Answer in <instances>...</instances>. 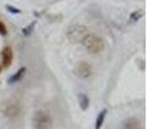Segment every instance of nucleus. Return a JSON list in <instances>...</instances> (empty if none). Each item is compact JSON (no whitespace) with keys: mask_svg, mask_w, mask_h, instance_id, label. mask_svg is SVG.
I'll return each mask as SVG.
<instances>
[{"mask_svg":"<svg viewBox=\"0 0 147 129\" xmlns=\"http://www.w3.org/2000/svg\"><path fill=\"white\" fill-rule=\"evenodd\" d=\"M83 47L92 54H99L105 51L106 48V41L102 36L97 35V34H88L81 41Z\"/></svg>","mask_w":147,"mask_h":129,"instance_id":"obj_1","label":"nucleus"},{"mask_svg":"<svg viewBox=\"0 0 147 129\" xmlns=\"http://www.w3.org/2000/svg\"><path fill=\"white\" fill-rule=\"evenodd\" d=\"M21 111H22V107H21V105L17 103V102L7 103L4 107V115L7 118H10V119H14V118L20 116Z\"/></svg>","mask_w":147,"mask_h":129,"instance_id":"obj_5","label":"nucleus"},{"mask_svg":"<svg viewBox=\"0 0 147 129\" xmlns=\"http://www.w3.org/2000/svg\"><path fill=\"white\" fill-rule=\"evenodd\" d=\"M124 129H141V122L136 118H129L123 123Z\"/></svg>","mask_w":147,"mask_h":129,"instance_id":"obj_8","label":"nucleus"},{"mask_svg":"<svg viewBox=\"0 0 147 129\" xmlns=\"http://www.w3.org/2000/svg\"><path fill=\"white\" fill-rule=\"evenodd\" d=\"M1 68H3V67H1V65H0V72H1Z\"/></svg>","mask_w":147,"mask_h":129,"instance_id":"obj_15","label":"nucleus"},{"mask_svg":"<svg viewBox=\"0 0 147 129\" xmlns=\"http://www.w3.org/2000/svg\"><path fill=\"white\" fill-rule=\"evenodd\" d=\"M35 25H36V21H34V22H31L28 26L23 27V28H22V34H23L25 36H28V35H30V34L34 31V27H35Z\"/></svg>","mask_w":147,"mask_h":129,"instance_id":"obj_12","label":"nucleus"},{"mask_svg":"<svg viewBox=\"0 0 147 129\" xmlns=\"http://www.w3.org/2000/svg\"><path fill=\"white\" fill-rule=\"evenodd\" d=\"M13 62V49L12 47L7 45L3 48L1 51V67L3 68H8Z\"/></svg>","mask_w":147,"mask_h":129,"instance_id":"obj_6","label":"nucleus"},{"mask_svg":"<svg viewBox=\"0 0 147 129\" xmlns=\"http://www.w3.org/2000/svg\"><path fill=\"white\" fill-rule=\"evenodd\" d=\"M7 10L9 13H13V14H20L21 13V9H18V8H16V7H12V5H7Z\"/></svg>","mask_w":147,"mask_h":129,"instance_id":"obj_13","label":"nucleus"},{"mask_svg":"<svg viewBox=\"0 0 147 129\" xmlns=\"http://www.w3.org/2000/svg\"><path fill=\"white\" fill-rule=\"evenodd\" d=\"M25 72H26V67L23 66V67H21V68H18L17 71H16L14 74H13L12 76H9L8 78V84H14V83H18V81L21 80V79L25 76Z\"/></svg>","mask_w":147,"mask_h":129,"instance_id":"obj_7","label":"nucleus"},{"mask_svg":"<svg viewBox=\"0 0 147 129\" xmlns=\"http://www.w3.org/2000/svg\"><path fill=\"white\" fill-rule=\"evenodd\" d=\"M53 124L52 115L48 110L39 109L32 115V125L35 129H49Z\"/></svg>","mask_w":147,"mask_h":129,"instance_id":"obj_2","label":"nucleus"},{"mask_svg":"<svg viewBox=\"0 0 147 129\" xmlns=\"http://www.w3.org/2000/svg\"><path fill=\"white\" fill-rule=\"evenodd\" d=\"M88 28L86 26L80 25V23H75L67 27L66 30V38L69 39L70 43L72 44H79L84 40L86 35H88Z\"/></svg>","mask_w":147,"mask_h":129,"instance_id":"obj_3","label":"nucleus"},{"mask_svg":"<svg viewBox=\"0 0 147 129\" xmlns=\"http://www.w3.org/2000/svg\"><path fill=\"white\" fill-rule=\"evenodd\" d=\"M142 16H143L142 10H134V12L130 13L129 20H130V22H137V21H140L142 18Z\"/></svg>","mask_w":147,"mask_h":129,"instance_id":"obj_11","label":"nucleus"},{"mask_svg":"<svg viewBox=\"0 0 147 129\" xmlns=\"http://www.w3.org/2000/svg\"><path fill=\"white\" fill-rule=\"evenodd\" d=\"M0 34L4 35V36L8 34V28H7V26H5V23L3 22V21H0Z\"/></svg>","mask_w":147,"mask_h":129,"instance_id":"obj_14","label":"nucleus"},{"mask_svg":"<svg viewBox=\"0 0 147 129\" xmlns=\"http://www.w3.org/2000/svg\"><path fill=\"white\" fill-rule=\"evenodd\" d=\"M78 101H79V106H80V109L83 110V111L88 110V107H89V103H90V101H89V97L86 96V94L80 93V94L78 96Z\"/></svg>","mask_w":147,"mask_h":129,"instance_id":"obj_9","label":"nucleus"},{"mask_svg":"<svg viewBox=\"0 0 147 129\" xmlns=\"http://www.w3.org/2000/svg\"><path fill=\"white\" fill-rule=\"evenodd\" d=\"M106 115H107V109H103L99 111L98 116L96 119V125H94V129H101L102 125L105 123V119H106Z\"/></svg>","mask_w":147,"mask_h":129,"instance_id":"obj_10","label":"nucleus"},{"mask_svg":"<svg viewBox=\"0 0 147 129\" xmlns=\"http://www.w3.org/2000/svg\"><path fill=\"white\" fill-rule=\"evenodd\" d=\"M74 72H75V75L78 76L79 79L85 80V79H89L92 75H93V67H92V65L88 63V62L80 61L78 65L75 66Z\"/></svg>","mask_w":147,"mask_h":129,"instance_id":"obj_4","label":"nucleus"}]
</instances>
